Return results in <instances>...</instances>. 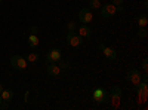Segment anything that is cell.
I'll list each match as a JSON object with an SVG mask.
<instances>
[{
	"mask_svg": "<svg viewBox=\"0 0 148 110\" xmlns=\"http://www.w3.org/2000/svg\"><path fill=\"white\" fill-rule=\"evenodd\" d=\"M10 66H12V68L14 70H18V71H21V70H25L27 67H28V61H27V58H24L22 55H12L10 57Z\"/></svg>",
	"mask_w": 148,
	"mask_h": 110,
	"instance_id": "cell-4",
	"label": "cell"
},
{
	"mask_svg": "<svg viewBox=\"0 0 148 110\" xmlns=\"http://www.w3.org/2000/svg\"><path fill=\"white\" fill-rule=\"evenodd\" d=\"M90 95H92L93 101L98 103V104H105V103H108V100H110L108 92H107L104 88H93V89L90 91Z\"/></svg>",
	"mask_w": 148,
	"mask_h": 110,
	"instance_id": "cell-3",
	"label": "cell"
},
{
	"mask_svg": "<svg viewBox=\"0 0 148 110\" xmlns=\"http://www.w3.org/2000/svg\"><path fill=\"white\" fill-rule=\"evenodd\" d=\"M0 3H3V0H0Z\"/></svg>",
	"mask_w": 148,
	"mask_h": 110,
	"instance_id": "cell-26",
	"label": "cell"
},
{
	"mask_svg": "<svg viewBox=\"0 0 148 110\" xmlns=\"http://www.w3.org/2000/svg\"><path fill=\"white\" fill-rule=\"evenodd\" d=\"M61 67L58 66V64H49L47 66V70H46V73H47V76H51V77H59L61 76Z\"/></svg>",
	"mask_w": 148,
	"mask_h": 110,
	"instance_id": "cell-13",
	"label": "cell"
},
{
	"mask_svg": "<svg viewBox=\"0 0 148 110\" xmlns=\"http://www.w3.org/2000/svg\"><path fill=\"white\" fill-rule=\"evenodd\" d=\"M136 24H138V28H147V26H148V17L145 14L139 15L136 18Z\"/></svg>",
	"mask_w": 148,
	"mask_h": 110,
	"instance_id": "cell-15",
	"label": "cell"
},
{
	"mask_svg": "<svg viewBox=\"0 0 148 110\" xmlns=\"http://www.w3.org/2000/svg\"><path fill=\"white\" fill-rule=\"evenodd\" d=\"M102 2L101 0H90L89 2V9H101Z\"/></svg>",
	"mask_w": 148,
	"mask_h": 110,
	"instance_id": "cell-17",
	"label": "cell"
},
{
	"mask_svg": "<svg viewBox=\"0 0 148 110\" xmlns=\"http://www.w3.org/2000/svg\"><path fill=\"white\" fill-rule=\"evenodd\" d=\"M76 28H77V22L76 21L67 22V31H76Z\"/></svg>",
	"mask_w": 148,
	"mask_h": 110,
	"instance_id": "cell-19",
	"label": "cell"
},
{
	"mask_svg": "<svg viewBox=\"0 0 148 110\" xmlns=\"http://www.w3.org/2000/svg\"><path fill=\"white\" fill-rule=\"evenodd\" d=\"M123 2H125V0H111L110 3H113L116 6H123Z\"/></svg>",
	"mask_w": 148,
	"mask_h": 110,
	"instance_id": "cell-22",
	"label": "cell"
},
{
	"mask_svg": "<svg viewBox=\"0 0 148 110\" xmlns=\"http://www.w3.org/2000/svg\"><path fill=\"white\" fill-rule=\"evenodd\" d=\"M3 89H5V86H3L2 83H0V94H2V91H3Z\"/></svg>",
	"mask_w": 148,
	"mask_h": 110,
	"instance_id": "cell-24",
	"label": "cell"
},
{
	"mask_svg": "<svg viewBox=\"0 0 148 110\" xmlns=\"http://www.w3.org/2000/svg\"><path fill=\"white\" fill-rule=\"evenodd\" d=\"M76 33L79 36H82L83 39H89L90 36H92V28L88 26V24H82V26H77Z\"/></svg>",
	"mask_w": 148,
	"mask_h": 110,
	"instance_id": "cell-11",
	"label": "cell"
},
{
	"mask_svg": "<svg viewBox=\"0 0 148 110\" xmlns=\"http://www.w3.org/2000/svg\"><path fill=\"white\" fill-rule=\"evenodd\" d=\"M28 46L30 48H37V46H39L40 45V39H39V36H37V34H33V33H30L28 34Z\"/></svg>",
	"mask_w": 148,
	"mask_h": 110,
	"instance_id": "cell-14",
	"label": "cell"
},
{
	"mask_svg": "<svg viewBox=\"0 0 148 110\" xmlns=\"http://www.w3.org/2000/svg\"><path fill=\"white\" fill-rule=\"evenodd\" d=\"M0 98H2V101H3V109H8L10 101H12V98H14V92H12L10 89L5 88L2 91V94H0Z\"/></svg>",
	"mask_w": 148,
	"mask_h": 110,
	"instance_id": "cell-12",
	"label": "cell"
},
{
	"mask_svg": "<svg viewBox=\"0 0 148 110\" xmlns=\"http://www.w3.org/2000/svg\"><path fill=\"white\" fill-rule=\"evenodd\" d=\"M30 33H33V34H37V33H39V27H37V26H33V27H30Z\"/></svg>",
	"mask_w": 148,
	"mask_h": 110,
	"instance_id": "cell-23",
	"label": "cell"
},
{
	"mask_svg": "<svg viewBox=\"0 0 148 110\" xmlns=\"http://www.w3.org/2000/svg\"><path fill=\"white\" fill-rule=\"evenodd\" d=\"M77 18L82 24H89V22L93 21V14H92V10L89 8H83V9H80Z\"/></svg>",
	"mask_w": 148,
	"mask_h": 110,
	"instance_id": "cell-10",
	"label": "cell"
},
{
	"mask_svg": "<svg viewBox=\"0 0 148 110\" xmlns=\"http://www.w3.org/2000/svg\"><path fill=\"white\" fill-rule=\"evenodd\" d=\"M108 101L111 103V106H113L114 109H120V106H121V88L120 86H114L113 89H111Z\"/></svg>",
	"mask_w": 148,
	"mask_h": 110,
	"instance_id": "cell-5",
	"label": "cell"
},
{
	"mask_svg": "<svg viewBox=\"0 0 148 110\" xmlns=\"http://www.w3.org/2000/svg\"><path fill=\"white\" fill-rule=\"evenodd\" d=\"M142 70H144V75H147V70H148V59L147 58L142 61Z\"/></svg>",
	"mask_w": 148,
	"mask_h": 110,
	"instance_id": "cell-21",
	"label": "cell"
},
{
	"mask_svg": "<svg viewBox=\"0 0 148 110\" xmlns=\"http://www.w3.org/2000/svg\"><path fill=\"white\" fill-rule=\"evenodd\" d=\"M67 42H68L70 46L77 48V46H82L84 40H83L82 36H79L76 31H67Z\"/></svg>",
	"mask_w": 148,
	"mask_h": 110,
	"instance_id": "cell-7",
	"label": "cell"
},
{
	"mask_svg": "<svg viewBox=\"0 0 148 110\" xmlns=\"http://www.w3.org/2000/svg\"><path fill=\"white\" fill-rule=\"evenodd\" d=\"M39 59H40V52L33 51V52H30V54L27 55V61H28V64H30V63H31V64H34V63H37Z\"/></svg>",
	"mask_w": 148,
	"mask_h": 110,
	"instance_id": "cell-16",
	"label": "cell"
},
{
	"mask_svg": "<svg viewBox=\"0 0 148 110\" xmlns=\"http://www.w3.org/2000/svg\"><path fill=\"white\" fill-rule=\"evenodd\" d=\"M56 64L61 67V70H68V68H70V61H64L62 58H61Z\"/></svg>",
	"mask_w": 148,
	"mask_h": 110,
	"instance_id": "cell-18",
	"label": "cell"
},
{
	"mask_svg": "<svg viewBox=\"0 0 148 110\" xmlns=\"http://www.w3.org/2000/svg\"><path fill=\"white\" fill-rule=\"evenodd\" d=\"M0 109H3V101H2V98H0Z\"/></svg>",
	"mask_w": 148,
	"mask_h": 110,
	"instance_id": "cell-25",
	"label": "cell"
},
{
	"mask_svg": "<svg viewBox=\"0 0 148 110\" xmlns=\"http://www.w3.org/2000/svg\"><path fill=\"white\" fill-rule=\"evenodd\" d=\"M136 34H138V37H139L141 40H145V39H147V28H139Z\"/></svg>",
	"mask_w": 148,
	"mask_h": 110,
	"instance_id": "cell-20",
	"label": "cell"
},
{
	"mask_svg": "<svg viewBox=\"0 0 148 110\" xmlns=\"http://www.w3.org/2000/svg\"><path fill=\"white\" fill-rule=\"evenodd\" d=\"M147 97H148V76L144 75L142 82L136 86V104H138V107H142L145 104Z\"/></svg>",
	"mask_w": 148,
	"mask_h": 110,
	"instance_id": "cell-1",
	"label": "cell"
},
{
	"mask_svg": "<svg viewBox=\"0 0 148 110\" xmlns=\"http://www.w3.org/2000/svg\"><path fill=\"white\" fill-rule=\"evenodd\" d=\"M88 2H90V0H88Z\"/></svg>",
	"mask_w": 148,
	"mask_h": 110,
	"instance_id": "cell-27",
	"label": "cell"
},
{
	"mask_svg": "<svg viewBox=\"0 0 148 110\" xmlns=\"http://www.w3.org/2000/svg\"><path fill=\"white\" fill-rule=\"evenodd\" d=\"M126 76H127V80L133 85V86H138V85L142 82V77H144V75L138 68H130Z\"/></svg>",
	"mask_w": 148,
	"mask_h": 110,
	"instance_id": "cell-6",
	"label": "cell"
},
{
	"mask_svg": "<svg viewBox=\"0 0 148 110\" xmlns=\"http://www.w3.org/2000/svg\"><path fill=\"white\" fill-rule=\"evenodd\" d=\"M102 18H111L116 15V12H123V6H116L113 3H105L99 9Z\"/></svg>",
	"mask_w": 148,
	"mask_h": 110,
	"instance_id": "cell-2",
	"label": "cell"
},
{
	"mask_svg": "<svg viewBox=\"0 0 148 110\" xmlns=\"http://www.w3.org/2000/svg\"><path fill=\"white\" fill-rule=\"evenodd\" d=\"M98 48H99V51L104 54V57L108 58L110 61H116V59H117V52H116V49H113V48H110V46H107V45H104V43H99V45H98Z\"/></svg>",
	"mask_w": 148,
	"mask_h": 110,
	"instance_id": "cell-8",
	"label": "cell"
},
{
	"mask_svg": "<svg viewBox=\"0 0 148 110\" xmlns=\"http://www.w3.org/2000/svg\"><path fill=\"white\" fill-rule=\"evenodd\" d=\"M61 58H62V52H61V49H58V48H53V49L46 52V59H47V63H51V64H56Z\"/></svg>",
	"mask_w": 148,
	"mask_h": 110,
	"instance_id": "cell-9",
	"label": "cell"
}]
</instances>
